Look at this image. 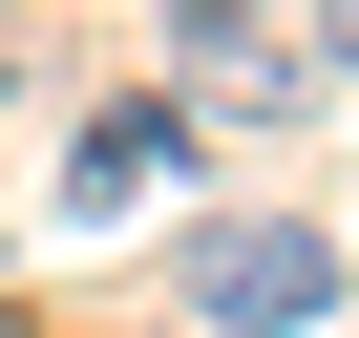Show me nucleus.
Returning a JSON list of instances; mask_svg holds the SVG:
<instances>
[{"label":"nucleus","instance_id":"obj_1","mask_svg":"<svg viewBox=\"0 0 359 338\" xmlns=\"http://www.w3.org/2000/svg\"><path fill=\"white\" fill-rule=\"evenodd\" d=\"M169 317L191 338H317L338 317V212H212L169 254Z\"/></svg>","mask_w":359,"mask_h":338},{"label":"nucleus","instance_id":"obj_2","mask_svg":"<svg viewBox=\"0 0 359 338\" xmlns=\"http://www.w3.org/2000/svg\"><path fill=\"white\" fill-rule=\"evenodd\" d=\"M169 169H191V106H106L64 191H85V212H127V191H169Z\"/></svg>","mask_w":359,"mask_h":338},{"label":"nucleus","instance_id":"obj_3","mask_svg":"<svg viewBox=\"0 0 359 338\" xmlns=\"http://www.w3.org/2000/svg\"><path fill=\"white\" fill-rule=\"evenodd\" d=\"M317 22H338V43H359V0H317Z\"/></svg>","mask_w":359,"mask_h":338}]
</instances>
